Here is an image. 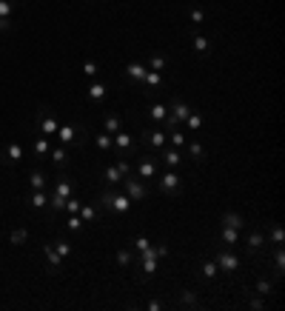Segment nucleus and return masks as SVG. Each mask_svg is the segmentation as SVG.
<instances>
[{"label":"nucleus","mask_w":285,"mask_h":311,"mask_svg":"<svg viewBox=\"0 0 285 311\" xmlns=\"http://www.w3.org/2000/svg\"><path fill=\"white\" fill-rule=\"evenodd\" d=\"M97 203H100L103 208H109V211H114V214H125L128 208H131V197L128 194H117V191H103L100 197H97Z\"/></svg>","instance_id":"obj_1"},{"label":"nucleus","mask_w":285,"mask_h":311,"mask_svg":"<svg viewBox=\"0 0 285 311\" xmlns=\"http://www.w3.org/2000/svg\"><path fill=\"white\" fill-rule=\"evenodd\" d=\"M37 126H40V134L43 137H55L60 123H57V117L52 115V109L49 106H40V112H37Z\"/></svg>","instance_id":"obj_2"},{"label":"nucleus","mask_w":285,"mask_h":311,"mask_svg":"<svg viewBox=\"0 0 285 311\" xmlns=\"http://www.w3.org/2000/svg\"><path fill=\"white\" fill-rule=\"evenodd\" d=\"M214 263H217V268L226 271V274H237V271H239V257L234 251H220Z\"/></svg>","instance_id":"obj_3"},{"label":"nucleus","mask_w":285,"mask_h":311,"mask_svg":"<svg viewBox=\"0 0 285 311\" xmlns=\"http://www.w3.org/2000/svg\"><path fill=\"white\" fill-rule=\"evenodd\" d=\"M188 115H191L188 103H185V100H174V106H171V115H166V123H169V128H177V123H182Z\"/></svg>","instance_id":"obj_4"},{"label":"nucleus","mask_w":285,"mask_h":311,"mask_svg":"<svg viewBox=\"0 0 285 311\" xmlns=\"http://www.w3.org/2000/svg\"><path fill=\"white\" fill-rule=\"evenodd\" d=\"M180 188H182V180L177 172H166L160 177V191L163 194H180Z\"/></svg>","instance_id":"obj_5"},{"label":"nucleus","mask_w":285,"mask_h":311,"mask_svg":"<svg viewBox=\"0 0 285 311\" xmlns=\"http://www.w3.org/2000/svg\"><path fill=\"white\" fill-rule=\"evenodd\" d=\"M123 183H125V194L131 197V200H146V183H143L140 177H131V174H125Z\"/></svg>","instance_id":"obj_6"},{"label":"nucleus","mask_w":285,"mask_h":311,"mask_svg":"<svg viewBox=\"0 0 285 311\" xmlns=\"http://www.w3.org/2000/svg\"><path fill=\"white\" fill-rule=\"evenodd\" d=\"M166 134H163V131H151V128H146V131H143V143H146L148 149H154V151H160L163 149V146H166Z\"/></svg>","instance_id":"obj_7"},{"label":"nucleus","mask_w":285,"mask_h":311,"mask_svg":"<svg viewBox=\"0 0 285 311\" xmlns=\"http://www.w3.org/2000/svg\"><path fill=\"white\" fill-rule=\"evenodd\" d=\"M112 143L120 149V157H125V151H134V137H131V134H125V131L112 134Z\"/></svg>","instance_id":"obj_8"},{"label":"nucleus","mask_w":285,"mask_h":311,"mask_svg":"<svg viewBox=\"0 0 285 311\" xmlns=\"http://www.w3.org/2000/svg\"><path fill=\"white\" fill-rule=\"evenodd\" d=\"M23 160V149L17 146V143H9L6 146V151H3V166H14V163H20Z\"/></svg>","instance_id":"obj_9"},{"label":"nucleus","mask_w":285,"mask_h":311,"mask_svg":"<svg viewBox=\"0 0 285 311\" xmlns=\"http://www.w3.org/2000/svg\"><path fill=\"white\" fill-rule=\"evenodd\" d=\"M157 177V163L151 157H140V180H154Z\"/></svg>","instance_id":"obj_10"},{"label":"nucleus","mask_w":285,"mask_h":311,"mask_svg":"<svg viewBox=\"0 0 285 311\" xmlns=\"http://www.w3.org/2000/svg\"><path fill=\"white\" fill-rule=\"evenodd\" d=\"M57 137H60V143L63 146H71V143H77V137H83L74 126H60L57 128Z\"/></svg>","instance_id":"obj_11"},{"label":"nucleus","mask_w":285,"mask_h":311,"mask_svg":"<svg viewBox=\"0 0 285 311\" xmlns=\"http://www.w3.org/2000/svg\"><path fill=\"white\" fill-rule=\"evenodd\" d=\"M43 254H46V260H49V271L57 274V271H60V263H63V257L55 251V246H43Z\"/></svg>","instance_id":"obj_12"},{"label":"nucleus","mask_w":285,"mask_h":311,"mask_svg":"<svg viewBox=\"0 0 285 311\" xmlns=\"http://www.w3.org/2000/svg\"><path fill=\"white\" fill-rule=\"evenodd\" d=\"M283 274H285V249L277 246V249H274V277L280 280Z\"/></svg>","instance_id":"obj_13"},{"label":"nucleus","mask_w":285,"mask_h":311,"mask_svg":"<svg viewBox=\"0 0 285 311\" xmlns=\"http://www.w3.org/2000/svg\"><path fill=\"white\" fill-rule=\"evenodd\" d=\"M163 74H160V71H146V77H143V80H140V86H143V89H163Z\"/></svg>","instance_id":"obj_14"},{"label":"nucleus","mask_w":285,"mask_h":311,"mask_svg":"<svg viewBox=\"0 0 285 311\" xmlns=\"http://www.w3.org/2000/svg\"><path fill=\"white\" fill-rule=\"evenodd\" d=\"M180 306H185V309H200V294L191 291V288L180 291Z\"/></svg>","instance_id":"obj_15"},{"label":"nucleus","mask_w":285,"mask_h":311,"mask_svg":"<svg viewBox=\"0 0 285 311\" xmlns=\"http://www.w3.org/2000/svg\"><path fill=\"white\" fill-rule=\"evenodd\" d=\"M146 66H143V63H128V66H125V77H128V80H143V77H146Z\"/></svg>","instance_id":"obj_16"},{"label":"nucleus","mask_w":285,"mask_h":311,"mask_svg":"<svg viewBox=\"0 0 285 311\" xmlns=\"http://www.w3.org/2000/svg\"><path fill=\"white\" fill-rule=\"evenodd\" d=\"M71 191H74L71 180H68V177H60V180H57V186H55V194L63 197V200H68V197H71Z\"/></svg>","instance_id":"obj_17"},{"label":"nucleus","mask_w":285,"mask_h":311,"mask_svg":"<svg viewBox=\"0 0 285 311\" xmlns=\"http://www.w3.org/2000/svg\"><path fill=\"white\" fill-rule=\"evenodd\" d=\"M49 157H52V163H55L57 169H66L68 166V151L63 149V146H60V149H52L49 151Z\"/></svg>","instance_id":"obj_18"},{"label":"nucleus","mask_w":285,"mask_h":311,"mask_svg":"<svg viewBox=\"0 0 285 311\" xmlns=\"http://www.w3.org/2000/svg\"><path fill=\"white\" fill-rule=\"evenodd\" d=\"M106 83H91L89 89H86V94H89V100H94V103H100L103 97H106Z\"/></svg>","instance_id":"obj_19"},{"label":"nucleus","mask_w":285,"mask_h":311,"mask_svg":"<svg viewBox=\"0 0 285 311\" xmlns=\"http://www.w3.org/2000/svg\"><path fill=\"white\" fill-rule=\"evenodd\" d=\"M223 226H228V229H245V220L239 217V214H234V211H226L223 214Z\"/></svg>","instance_id":"obj_20"},{"label":"nucleus","mask_w":285,"mask_h":311,"mask_svg":"<svg viewBox=\"0 0 285 311\" xmlns=\"http://www.w3.org/2000/svg\"><path fill=\"white\" fill-rule=\"evenodd\" d=\"M262 246H265V234L262 231H251V237H248V251H262Z\"/></svg>","instance_id":"obj_21"},{"label":"nucleus","mask_w":285,"mask_h":311,"mask_svg":"<svg viewBox=\"0 0 285 311\" xmlns=\"http://www.w3.org/2000/svg\"><path fill=\"white\" fill-rule=\"evenodd\" d=\"M103 128H106V134H117V131H120V117H117V115H106Z\"/></svg>","instance_id":"obj_22"},{"label":"nucleus","mask_w":285,"mask_h":311,"mask_svg":"<svg viewBox=\"0 0 285 311\" xmlns=\"http://www.w3.org/2000/svg\"><path fill=\"white\" fill-rule=\"evenodd\" d=\"M80 220H83V223H86V226H89V223H97V208L94 206H80Z\"/></svg>","instance_id":"obj_23"},{"label":"nucleus","mask_w":285,"mask_h":311,"mask_svg":"<svg viewBox=\"0 0 285 311\" xmlns=\"http://www.w3.org/2000/svg\"><path fill=\"white\" fill-rule=\"evenodd\" d=\"M157 274V257H143V280Z\"/></svg>","instance_id":"obj_24"},{"label":"nucleus","mask_w":285,"mask_h":311,"mask_svg":"<svg viewBox=\"0 0 285 311\" xmlns=\"http://www.w3.org/2000/svg\"><path fill=\"white\" fill-rule=\"evenodd\" d=\"M94 146H97L100 151H109V149L114 146V143H112V134H106V131H100V134H94Z\"/></svg>","instance_id":"obj_25"},{"label":"nucleus","mask_w":285,"mask_h":311,"mask_svg":"<svg viewBox=\"0 0 285 311\" xmlns=\"http://www.w3.org/2000/svg\"><path fill=\"white\" fill-rule=\"evenodd\" d=\"M163 163H166L169 169H174V166H180V163H182L180 151H177V149H169V151H166V154H163Z\"/></svg>","instance_id":"obj_26"},{"label":"nucleus","mask_w":285,"mask_h":311,"mask_svg":"<svg viewBox=\"0 0 285 311\" xmlns=\"http://www.w3.org/2000/svg\"><path fill=\"white\" fill-rule=\"evenodd\" d=\"M103 177H106V183H109V186H112V183H120V180H123V174H120V169H117V166H106Z\"/></svg>","instance_id":"obj_27"},{"label":"nucleus","mask_w":285,"mask_h":311,"mask_svg":"<svg viewBox=\"0 0 285 311\" xmlns=\"http://www.w3.org/2000/svg\"><path fill=\"white\" fill-rule=\"evenodd\" d=\"M29 186H32L34 191H40V188L46 186V177H43V172H37V169H34V172L29 174Z\"/></svg>","instance_id":"obj_28"},{"label":"nucleus","mask_w":285,"mask_h":311,"mask_svg":"<svg viewBox=\"0 0 285 311\" xmlns=\"http://www.w3.org/2000/svg\"><path fill=\"white\" fill-rule=\"evenodd\" d=\"M208 49H211V43H208V40L197 32V35H194V52H197V55H205Z\"/></svg>","instance_id":"obj_29"},{"label":"nucleus","mask_w":285,"mask_h":311,"mask_svg":"<svg viewBox=\"0 0 285 311\" xmlns=\"http://www.w3.org/2000/svg\"><path fill=\"white\" fill-rule=\"evenodd\" d=\"M9 240L14 243V246H23V243L29 240V231L26 229H11V234H9Z\"/></svg>","instance_id":"obj_30"},{"label":"nucleus","mask_w":285,"mask_h":311,"mask_svg":"<svg viewBox=\"0 0 285 311\" xmlns=\"http://www.w3.org/2000/svg\"><path fill=\"white\" fill-rule=\"evenodd\" d=\"M220 237H223V243H226V246H234V243H237V237H239V231L223 226V234H220Z\"/></svg>","instance_id":"obj_31"},{"label":"nucleus","mask_w":285,"mask_h":311,"mask_svg":"<svg viewBox=\"0 0 285 311\" xmlns=\"http://www.w3.org/2000/svg\"><path fill=\"white\" fill-rule=\"evenodd\" d=\"M169 66V60L163 58V55H151V60H148V69H154V71H163Z\"/></svg>","instance_id":"obj_32"},{"label":"nucleus","mask_w":285,"mask_h":311,"mask_svg":"<svg viewBox=\"0 0 285 311\" xmlns=\"http://www.w3.org/2000/svg\"><path fill=\"white\" fill-rule=\"evenodd\" d=\"M49 140L46 137H37V143H34V154H37V157H49Z\"/></svg>","instance_id":"obj_33"},{"label":"nucleus","mask_w":285,"mask_h":311,"mask_svg":"<svg viewBox=\"0 0 285 311\" xmlns=\"http://www.w3.org/2000/svg\"><path fill=\"white\" fill-rule=\"evenodd\" d=\"M188 154H191L194 160L203 163V160H205V149H203V143H191V146H188Z\"/></svg>","instance_id":"obj_34"},{"label":"nucleus","mask_w":285,"mask_h":311,"mask_svg":"<svg viewBox=\"0 0 285 311\" xmlns=\"http://www.w3.org/2000/svg\"><path fill=\"white\" fill-rule=\"evenodd\" d=\"M11 12H14V3L11 0H0V17L3 20H11Z\"/></svg>","instance_id":"obj_35"},{"label":"nucleus","mask_w":285,"mask_h":311,"mask_svg":"<svg viewBox=\"0 0 285 311\" xmlns=\"http://www.w3.org/2000/svg\"><path fill=\"white\" fill-rule=\"evenodd\" d=\"M217 271H220V268H217V263H214V260L203 263V277H205V280H214V277H217Z\"/></svg>","instance_id":"obj_36"},{"label":"nucleus","mask_w":285,"mask_h":311,"mask_svg":"<svg viewBox=\"0 0 285 311\" xmlns=\"http://www.w3.org/2000/svg\"><path fill=\"white\" fill-rule=\"evenodd\" d=\"M257 291H260L262 297H271V294H274V283H271V280H260V283H257Z\"/></svg>","instance_id":"obj_37"},{"label":"nucleus","mask_w":285,"mask_h":311,"mask_svg":"<svg viewBox=\"0 0 285 311\" xmlns=\"http://www.w3.org/2000/svg\"><path fill=\"white\" fill-rule=\"evenodd\" d=\"M185 123H188V128H191V131H197V128L203 126V115H197V112H191V115L185 117Z\"/></svg>","instance_id":"obj_38"},{"label":"nucleus","mask_w":285,"mask_h":311,"mask_svg":"<svg viewBox=\"0 0 285 311\" xmlns=\"http://www.w3.org/2000/svg\"><path fill=\"white\" fill-rule=\"evenodd\" d=\"M29 203H32L34 208H43V206H49V200H46L43 188H40V191H34V194H32V200H29Z\"/></svg>","instance_id":"obj_39"},{"label":"nucleus","mask_w":285,"mask_h":311,"mask_svg":"<svg viewBox=\"0 0 285 311\" xmlns=\"http://www.w3.org/2000/svg\"><path fill=\"white\" fill-rule=\"evenodd\" d=\"M271 237H274V243H277V246H283V240H285V229L280 226V223H274V226H271Z\"/></svg>","instance_id":"obj_40"},{"label":"nucleus","mask_w":285,"mask_h":311,"mask_svg":"<svg viewBox=\"0 0 285 311\" xmlns=\"http://www.w3.org/2000/svg\"><path fill=\"white\" fill-rule=\"evenodd\" d=\"M134 249H137L140 254H146V251H151L154 246H151V240H148V237H137V240H134Z\"/></svg>","instance_id":"obj_41"},{"label":"nucleus","mask_w":285,"mask_h":311,"mask_svg":"<svg viewBox=\"0 0 285 311\" xmlns=\"http://www.w3.org/2000/svg\"><path fill=\"white\" fill-rule=\"evenodd\" d=\"M55 251H57V254H60V257H63V260H66L68 254H71V246H68V243H66V240H63V237H60V240H57V243H55Z\"/></svg>","instance_id":"obj_42"},{"label":"nucleus","mask_w":285,"mask_h":311,"mask_svg":"<svg viewBox=\"0 0 285 311\" xmlns=\"http://www.w3.org/2000/svg\"><path fill=\"white\" fill-rule=\"evenodd\" d=\"M83 226H86V223L80 220V214H71V217L66 220V229H68V231H80Z\"/></svg>","instance_id":"obj_43"},{"label":"nucleus","mask_w":285,"mask_h":311,"mask_svg":"<svg viewBox=\"0 0 285 311\" xmlns=\"http://www.w3.org/2000/svg\"><path fill=\"white\" fill-rule=\"evenodd\" d=\"M166 115H169V109H166L163 103H154V106H151V117H154V120H166Z\"/></svg>","instance_id":"obj_44"},{"label":"nucleus","mask_w":285,"mask_h":311,"mask_svg":"<svg viewBox=\"0 0 285 311\" xmlns=\"http://www.w3.org/2000/svg\"><path fill=\"white\" fill-rule=\"evenodd\" d=\"M80 206H83V203H80L77 197H68V200H66V206H63V208H66L68 214H77V211H80Z\"/></svg>","instance_id":"obj_45"},{"label":"nucleus","mask_w":285,"mask_h":311,"mask_svg":"<svg viewBox=\"0 0 285 311\" xmlns=\"http://www.w3.org/2000/svg\"><path fill=\"white\" fill-rule=\"evenodd\" d=\"M117 263L123 265H131V251H128V249H120V251H117Z\"/></svg>","instance_id":"obj_46"},{"label":"nucleus","mask_w":285,"mask_h":311,"mask_svg":"<svg viewBox=\"0 0 285 311\" xmlns=\"http://www.w3.org/2000/svg\"><path fill=\"white\" fill-rule=\"evenodd\" d=\"M83 74H86V77H94V74H97V63H94V60H86V63H83Z\"/></svg>","instance_id":"obj_47"},{"label":"nucleus","mask_w":285,"mask_h":311,"mask_svg":"<svg viewBox=\"0 0 285 311\" xmlns=\"http://www.w3.org/2000/svg\"><path fill=\"white\" fill-rule=\"evenodd\" d=\"M171 143H174V149H180L182 143H185V134H182V131H177V128H174V131H171Z\"/></svg>","instance_id":"obj_48"},{"label":"nucleus","mask_w":285,"mask_h":311,"mask_svg":"<svg viewBox=\"0 0 285 311\" xmlns=\"http://www.w3.org/2000/svg\"><path fill=\"white\" fill-rule=\"evenodd\" d=\"M114 166H117V169H120V174H131V166H128V160H125V157H117V163H114Z\"/></svg>","instance_id":"obj_49"},{"label":"nucleus","mask_w":285,"mask_h":311,"mask_svg":"<svg viewBox=\"0 0 285 311\" xmlns=\"http://www.w3.org/2000/svg\"><path fill=\"white\" fill-rule=\"evenodd\" d=\"M188 17H191V23H203V20H205L203 9H191V12H188Z\"/></svg>","instance_id":"obj_50"},{"label":"nucleus","mask_w":285,"mask_h":311,"mask_svg":"<svg viewBox=\"0 0 285 311\" xmlns=\"http://www.w3.org/2000/svg\"><path fill=\"white\" fill-rule=\"evenodd\" d=\"M248 306H251V309H254V311H260V309H265V303H262V300H260V297H251V303H248Z\"/></svg>","instance_id":"obj_51"},{"label":"nucleus","mask_w":285,"mask_h":311,"mask_svg":"<svg viewBox=\"0 0 285 311\" xmlns=\"http://www.w3.org/2000/svg\"><path fill=\"white\" fill-rule=\"evenodd\" d=\"M154 254H157V260H160V257H169V246H157Z\"/></svg>","instance_id":"obj_52"},{"label":"nucleus","mask_w":285,"mask_h":311,"mask_svg":"<svg viewBox=\"0 0 285 311\" xmlns=\"http://www.w3.org/2000/svg\"><path fill=\"white\" fill-rule=\"evenodd\" d=\"M9 29H11V20H3V17H0V35L9 32Z\"/></svg>","instance_id":"obj_53"},{"label":"nucleus","mask_w":285,"mask_h":311,"mask_svg":"<svg viewBox=\"0 0 285 311\" xmlns=\"http://www.w3.org/2000/svg\"><path fill=\"white\" fill-rule=\"evenodd\" d=\"M163 309V303H160V300H151V303H148V311H160Z\"/></svg>","instance_id":"obj_54"}]
</instances>
